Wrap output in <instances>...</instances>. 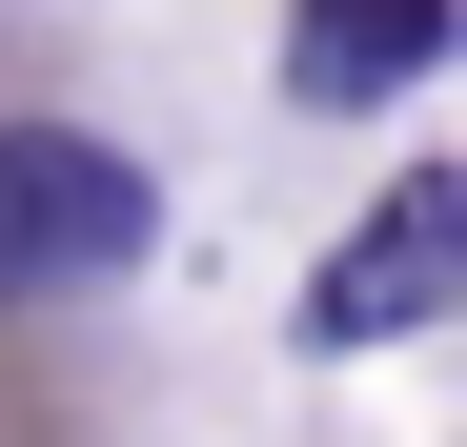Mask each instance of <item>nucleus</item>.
Returning a JSON list of instances; mask_svg holds the SVG:
<instances>
[{
  "label": "nucleus",
  "instance_id": "obj_1",
  "mask_svg": "<svg viewBox=\"0 0 467 447\" xmlns=\"http://www.w3.org/2000/svg\"><path fill=\"white\" fill-rule=\"evenodd\" d=\"M163 244V183L102 122H0V306H82Z\"/></svg>",
  "mask_w": 467,
  "mask_h": 447
},
{
  "label": "nucleus",
  "instance_id": "obj_2",
  "mask_svg": "<svg viewBox=\"0 0 467 447\" xmlns=\"http://www.w3.org/2000/svg\"><path fill=\"white\" fill-rule=\"evenodd\" d=\"M447 285H467V183L407 163V183L366 203V244L305 285V346H407V326H447Z\"/></svg>",
  "mask_w": 467,
  "mask_h": 447
},
{
  "label": "nucleus",
  "instance_id": "obj_3",
  "mask_svg": "<svg viewBox=\"0 0 467 447\" xmlns=\"http://www.w3.org/2000/svg\"><path fill=\"white\" fill-rule=\"evenodd\" d=\"M447 61V0H305L285 21V102H407Z\"/></svg>",
  "mask_w": 467,
  "mask_h": 447
}]
</instances>
